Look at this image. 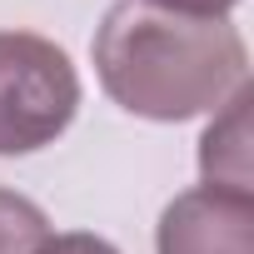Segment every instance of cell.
I'll return each mask as SVG.
<instances>
[{
  "mask_svg": "<svg viewBox=\"0 0 254 254\" xmlns=\"http://www.w3.org/2000/svg\"><path fill=\"white\" fill-rule=\"evenodd\" d=\"M90 55L120 110L160 125L209 115L249 85V50L229 15H180L150 0H115Z\"/></svg>",
  "mask_w": 254,
  "mask_h": 254,
  "instance_id": "6da1fadb",
  "label": "cell"
},
{
  "mask_svg": "<svg viewBox=\"0 0 254 254\" xmlns=\"http://www.w3.org/2000/svg\"><path fill=\"white\" fill-rule=\"evenodd\" d=\"M80 110L70 55L35 30H0V155L55 145Z\"/></svg>",
  "mask_w": 254,
  "mask_h": 254,
  "instance_id": "7a4b0ae2",
  "label": "cell"
},
{
  "mask_svg": "<svg viewBox=\"0 0 254 254\" xmlns=\"http://www.w3.org/2000/svg\"><path fill=\"white\" fill-rule=\"evenodd\" d=\"M155 254H254V194L214 185L175 194L160 214Z\"/></svg>",
  "mask_w": 254,
  "mask_h": 254,
  "instance_id": "3957f363",
  "label": "cell"
},
{
  "mask_svg": "<svg viewBox=\"0 0 254 254\" xmlns=\"http://www.w3.org/2000/svg\"><path fill=\"white\" fill-rule=\"evenodd\" d=\"M199 175L214 190L249 194V185H254V175H249V85L234 90L214 110V125L199 140Z\"/></svg>",
  "mask_w": 254,
  "mask_h": 254,
  "instance_id": "277c9868",
  "label": "cell"
},
{
  "mask_svg": "<svg viewBox=\"0 0 254 254\" xmlns=\"http://www.w3.org/2000/svg\"><path fill=\"white\" fill-rule=\"evenodd\" d=\"M50 214L15 194V190H0V254H35L45 239H50Z\"/></svg>",
  "mask_w": 254,
  "mask_h": 254,
  "instance_id": "5b68a950",
  "label": "cell"
},
{
  "mask_svg": "<svg viewBox=\"0 0 254 254\" xmlns=\"http://www.w3.org/2000/svg\"><path fill=\"white\" fill-rule=\"evenodd\" d=\"M35 254H120L110 239H100V234H85V229H75V234H50Z\"/></svg>",
  "mask_w": 254,
  "mask_h": 254,
  "instance_id": "8992f818",
  "label": "cell"
},
{
  "mask_svg": "<svg viewBox=\"0 0 254 254\" xmlns=\"http://www.w3.org/2000/svg\"><path fill=\"white\" fill-rule=\"evenodd\" d=\"M150 5H160V10H180V15H229L239 0H150Z\"/></svg>",
  "mask_w": 254,
  "mask_h": 254,
  "instance_id": "52a82bcc",
  "label": "cell"
}]
</instances>
